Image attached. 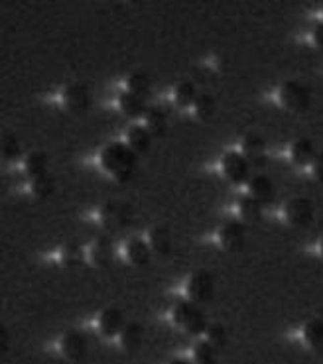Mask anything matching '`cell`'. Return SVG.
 <instances>
[{"label":"cell","instance_id":"1","mask_svg":"<svg viewBox=\"0 0 323 364\" xmlns=\"http://www.w3.org/2000/svg\"><path fill=\"white\" fill-rule=\"evenodd\" d=\"M101 166L102 170L109 171L117 181L125 183V181H130L137 173L138 156L128 148V144L112 142L102 148Z\"/></svg>","mask_w":323,"mask_h":364},{"label":"cell","instance_id":"2","mask_svg":"<svg viewBox=\"0 0 323 364\" xmlns=\"http://www.w3.org/2000/svg\"><path fill=\"white\" fill-rule=\"evenodd\" d=\"M278 99L282 107H286L292 112H306L312 107V93L306 85L298 81H286L278 89Z\"/></svg>","mask_w":323,"mask_h":364},{"label":"cell","instance_id":"3","mask_svg":"<svg viewBox=\"0 0 323 364\" xmlns=\"http://www.w3.org/2000/svg\"><path fill=\"white\" fill-rule=\"evenodd\" d=\"M132 217H134L132 205L125 203V201H107L99 211L101 225L107 230L125 229L132 223Z\"/></svg>","mask_w":323,"mask_h":364},{"label":"cell","instance_id":"4","mask_svg":"<svg viewBox=\"0 0 323 364\" xmlns=\"http://www.w3.org/2000/svg\"><path fill=\"white\" fill-rule=\"evenodd\" d=\"M186 291L189 301H194L196 305L209 304L215 296V278L211 272L197 270L194 272L186 284Z\"/></svg>","mask_w":323,"mask_h":364},{"label":"cell","instance_id":"5","mask_svg":"<svg viewBox=\"0 0 323 364\" xmlns=\"http://www.w3.org/2000/svg\"><path fill=\"white\" fill-rule=\"evenodd\" d=\"M250 164L247 161V158L243 156V154L235 152V150H231L223 156L221 160V170L223 176L229 179L231 183H235V186H243V183H248L250 181Z\"/></svg>","mask_w":323,"mask_h":364},{"label":"cell","instance_id":"6","mask_svg":"<svg viewBox=\"0 0 323 364\" xmlns=\"http://www.w3.org/2000/svg\"><path fill=\"white\" fill-rule=\"evenodd\" d=\"M286 220L296 229H307L315 219V207L307 197H292L286 209H284Z\"/></svg>","mask_w":323,"mask_h":364},{"label":"cell","instance_id":"7","mask_svg":"<svg viewBox=\"0 0 323 364\" xmlns=\"http://www.w3.org/2000/svg\"><path fill=\"white\" fill-rule=\"evenodd\" d=\"M240 148H243V156L247 158V161L255 168H263L266 160H268V150H266V142L260 134L256 132H248L243 138L240 142Z\"/></svg>","mask_w":323,"mask_h":364},{"label":"cell","instance_id":"8","mask_svg":"<svg viewBox=\"0 0 323 364\" xmlns=\"http://www.w3.org/2000/svg\"><path fill=\"white\" fill-rule=\"evenodd\" d=\"M61 355L65 356L68 360L79 363L87 356V339L83 333L79 331H68L63 333V337L60 341Z\"/></svg>","mask_w":323,"mask_h":364},{"label":"cell","instance_id":"9","mask_svg":"<svg viewBox=\"0 0 323 364\" xmlns=\"http://www.w3.org/2000/svg\"><path fill=\"white\" fill-rule=\"evenodd\" d=\"M219 242L225 250L229 252H237V250H243L245 248V242H247V229L243 223H227L219 229Z\"/></svg>","mask_w":323,"mask_h":364},{"label":"cell","instance_id":"10","mask_svg":"<svg viewBox=\"0 0 323 364\" xmlns=\"http://www.w3.org/2000/svg\"><path fill=\"white\" fill-rule=\"evenodd\" d=\"M125 314L120 311L119 307H107L99 317V331L102 337L112 339V337H120V333L125 329Z\"/></svg>","mask_w":323,"mask_h":364},{"label":"cell","instance_id":"11","mask_svg":"<svg viewBox=\"0 0 323 364\" xmlns=\"http://www.w3.org/2000/svg\"><path fill=\"white\" fill-rule=\"evenodd\" d=\"M63 102L71 112H85L91 107V93L83 83H71L63 91Z\"/></svg>","mask_w":323,"mask_h":364},{"label":"cell","instance_id":"12","mask_svg":"<svg viewBox=\"0 0 323 364\" xmlns=\"http://www.w3.org/2000/svg\"><path fill=\"white\" fill-rule=\"evenodd\" d=\"M248 186V195L255 197L256 201H260L263 205L272 203L274 197H276V187H274V181L268 176H263V173H256L250 178Z\"/></svg>","mask_w":323,"mask_h":364},{"label":"cell","instance_id":"13","mask_svg":"<svg viewBox=\"0 0 323 364\" xmlns=\"http://www.w3.org/2000/svg\"><path fill=\"white\" fill-rule=\"evenodd\" d=\"M317 156V148L315 144L309 140V138H298L292 148H290V158L292 161L300 166V168H306V166H312Z\"/></svg>","mask_w":323,"mask_h":364},{"label":"cell","instance_id":"14","mask_svg":"<svg viewBox=\"0 0 323 364\" xmlns=\"http://www.w3.org/2000/svg\"><path fill=\"white\" fill-rule=\"evenodd\" d=\"M152 138L150 130L144 127V124H134V127L128 128L127 132V144L132 152L140 156V154H146L152 146Z\"/></svg>","mask_w":323,"mask_h":364},{"label":"cell","instance_id":"15","mask_svg":"<svg viewBox=\"0 0 323 364\" xmlns=\"http://www.w3.org/2000/svg\"><path fill=\"white\" fill-rule=\"evenodd\" d=\"M148 245L152 248L154 255L168 256L171 252V246H174V240H171V232L168 227L164 225H156L148 232Z\"/></svg>","mask_w":323,"mask_h":364},{"label":"cell","instance_id":"16","mask_svg":"<svg viewBox=\"0 0 323 364\" xmlns=\"http://www.w3.org/2000/svg\"><path fill=\"white\" fill-rule=\"evenodd\" d=\"M115 258V248L109 237H99L89 248V260L95 266H109Z\"/></svg>","mask_w":323,"mask_h":364},{"label":"cell","instance_id":"17","mask_svg":"<svg viewBox=\"0 0 323 364\" xmlns=\"http://www.w3.org/2000/svg\"><path fill=\"white\" fill-rule=\"evenodd\" d=\"M119 339L120 347L125 348L127 353H134V350H138V348L142 347V343H144V329H142L140 323H127L122 333H120Z\"/></svg>","mask_w":323,"mask_h":364},{"label":"cell","instance_id":"18","mask_svg":"<svg viewBox=\"0 0 323 364\" xmlns=\"http://www.w3.org/2000/svg\"><path fill=\"white\" fill-rule=\"evenodd\" d=\"M48 166H50V158H48V154L43 152V150H34V152H30L26 156L24 171L30 179H36L40 178V176L50 173Z\"/></svg>","mask_w":323,"mask_h":364},{"label":"cell","instance_id":"19","mask_svg":"<svg viewBox=\"0 0 323 364\" xmlns=\"http://www.w3.org/2000/svg\"><path fill=\"white\" fill-rule=\"evenodd\" d=\"M144 127L154 138H162L168 132V114L160 107H148L144 114Z\"/></svg>","mask_w":323,"mask_h":364},{"label":"cell","instance_id":"20","mask_svg":"<svg viewBox=\"0 0 323 364\" xmlns=\"http://www.w3.org/2000/svg\"><path fill=\"white\" fill-rule=\"evenodd\" d=\"M127 258L134 266H146L152 260V248L142 238H132L127 245Z\"/></svg>","mask_w":323,"mask_h":364},{"label":"cell","instance_id":"21","mask_svg":"<svg viewBox=\"0 0 323 364\" xmlns=\"http://www.w3.org/2000/svg\"><path fill=\"white\" fill-rule=\"evenodd\" d=\"M119 107L127 117H130V119L144 117L146 110H148V107H146V99H142V97H138V95L134 93H130V91L120 93Z\"/></svg>","mask_w":323,"mask_h":364},{"label":"cell","instance_id":"22","mask_svg":"<svg viewBox=\"0 0 323 364\" xmlns=\"http://www.w3.org/2000/svg\"><path fill=\"white\" fill-rule=\"evenodd\" d=\"M238 213H240L243 220H247V223H258L264 215V205L247 193L238 199Z\"/></svg>","mask_w":323,"mask_h":364},{"label":"cell","instance_id":"23","mask_svg":"<svg viewBox=\"0 0 323 364\" xmlns=\"http://www.w3.org/2000/svg\"><path fill=\"white\" fill-rule=\"evenodd\" d=\"M128 91L130 93L138 95V97H142V99H148L150 95H152V79L148 73L144 71H134V73H130L128 75Z\"/></svg>","mask_w":323,"mask_h":364},{"label":"cell","instance_id":"24","mask_svg":"<svg viewBox=\"0 0 323 364\" xmlns=\"http://www.w3.org/2000/svg\"><path fill=\"white\" fill-rule=\"evenodd\" d=\"M304 341L309 348L323 350V319H309L302 329Z\"/></svg>","mask_w":323,"mask_h":364},{"label":"cell","instance_id":"25","mask_svg":"<svg viewBox=\"0 0 323 364\" xmlns=\"http://www.w3.org/2000/svg\"><path fill=\"white\" fill-rule=\"evenodd\" d=\"M174 97H176V102H178L181 109H187V107H194V105H196L199 93H197L196 85H194L191 81H181V83L176 87Z\"/></svg>","mask_w":323,"mask_h":364},{"label":"cell","instance_id":"26","mask_svg":"<svg viewBox=\"0 0 323 364\" xmlns=\"http://www.w3.org/2000/svg\"><path fill=\"white\" fill-rule=\"evenodd\" d=\"M194 360H196V364H217L219 348L213 347L207 339L199 341L194 348Z\"/></svg>","mask_w":323,"mask_h":364},{"label":"cell","instance_id":"27","mask_svg":"<svg viewBox=\"0 0 323 364\" xmlns=\"http://www.w3.org/2000/svg\"><path fill=\"white\" fill-rule=\"evenodd\" d=\"M30 189H32V193L38 197V199H48L53 195L55 191V179L50 173H46V176H40V178L30 179Z\"/></svg>","mask_w":323,"mask_h":364},{"label":"cell","instance_id":"28","mask_svg":"<svg viewBox=\"0 0 323 364\" xmlns=\"http://www.w3.org/2000/svg\"><path fill=\"white\" fill-rule=\"evenodd\" d=\"M194 110H196L197 119H213V114H215V110H217V101H215V97L209 93H201L197 97L196 105H194Z\"/></svg>","mask_w":323,"mask_h":364},{"label":"cell","instance_id":"29","mask_svg":"<svg viewBox=\"0 0 323 364\" xmlns=\"http://www.w3.org/2000/svg\"><path fill=\"white\" fill-rule=\"evenodd\" d=\"M209 325H211V323L207 321V315L196 305V309H194V314L189 315V319H187V323L184 325V329H186L189 335H201V333H207Z\"/></svg>","mask_w":323,"mask_h":364},{"label":"cell","instance_id":"30","mask_svg":"<svg viewBox=\"0 0 323 364\" xmlns=\"http://www.w3.org/2000/svg\"><path fill=\"white\" fill-rule=\"evenodd\" d=\"M205 335H207V341L211 343L213 347L219 348V350H223L229 343V333H227V327L223 323H211Z\"/></svg>","mask_w":323,"mask_h":364},{"label":"cell","instance_id":"31","mask_svg":"<svg viewBox=\"0 0 323 364\" xmlns=\"http://www.w3.org/2000/svg\"><path fill=\"white\" fill-rule=\"evenodd\" d=\"M2 158L4 160H16L20 152H22V148H20V140H18L16 136L12 134V132H4L2 134Z\"/></svg>","mask_w":323,"mask_h":364},{"label":"cell","instance_id":"32","mask_svg":"<svg viewBox=\"0 0 323 364\" xmlns=\"http://www.w3.org/2000/svg\"><path fill=\"white\" fill-rule=\"evenodd\" d=\"M83 258H85V252L75 242H69V245L61 248V262L65 264V266H79V264L83 262Z\"/></svg>","mask_w":323,"mask_h":364},{"label":"cell","instance_id":"33","mask_svg":"<svg viewBox=\"0 0 323 364\" xmlns=\"http://www.w3.org/2000/svg\"><path fill=\"white\" fill-rule=\"evenodd\" d=\"M194 309H196L194 301H178V304L174 305V309H171V321L179 325V327H184L187 319H189V315L194 314Z\"/></svg>","mask_w":323,"mask_h":364},{"label":"cell","instance_id":"34","mask_svg":"<svg viewBox=\"0 0 323 364\" xmlns=\"http://www.w3.org/2000/svg\"><path fill=\"white\" fill-rule=\"evenodd\" d=\"M312 171H314L315 179L323 181V150H319V152H317V156H315L314 164H312Z\"/></svg>","mask_w":323,"mask_h":364},{"label":"cell","instance_id":"35","mask_svg":"<svg viewBox=\"0 0 323 364\" xmlns=\"http://www.w3.org/2000/svg\"><path fill=\"white\" fill-rule=\"evenodd\" d=\"M312 40L317 48H322L323 50V22H317L314 26V30H312Z\"/></svg>","mask_w":323,"mask_h":364},{"label":"cell","instance_id":"36","mask_svg":"<svg viewBox=\"0 0 323 364\" xmlns=\"http://www.w3.org/2000/svg\"><path fill=\"white\" fill-rule=\"evenodd\" d=\"M0 348H2V350H9L10 348V333L6 327L0 329Z\"/></svg>","mask_w":323,"mask_h":364},{"label":"cell","instance_id":"37","mask_svg":"<svg viewBox=\"0 0 323 364\" xmlns=\"http://www.w3.org/2000/svg\"><path fill=\"white\" fill-rule=\"evenodd\" d=\"M168 364H189V360H186V358H174Z\"/></svg>","mask_w":323,"mask_h":364},{"label":"cell","instance_id":"38","mask_svg":"<svg viewBox=\"0 0 323 364\" xmlns=\"http://www.w3.org/2000/svg\"><path fill=\"white\" fill-rule=\"evenodd\" d=\"M322 256H323V242H322Z\"/></svg>","mask_w":323,"mask_h":364}]
</instances>
